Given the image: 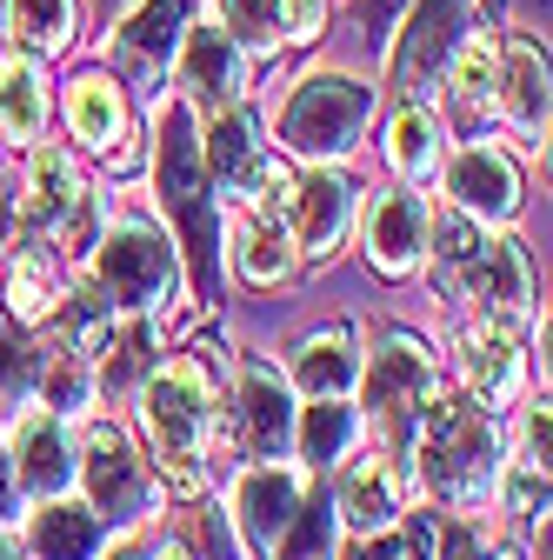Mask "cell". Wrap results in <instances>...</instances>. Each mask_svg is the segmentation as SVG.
Instances as JSON below:
<instances>
[{
    "label": "cell",
    "instance_id": "cell-1",
    "mask_svg": "<svg viewBox=\"0 0 553 560\" xmlns=\"http://www.w3.org/2000/svg\"><path fill=\"white\" fill-rule=\"evenodd\" d=\"M141 407V434L148 460L161 474L167 494L200 501L214 487V434H221V407H227V361H214V347H187V354L154 361V374L133 387Z\"/></svg>",
    "mask_w": 553,
    "mask_h": 560
},
{
    "label": "cell",
    "instance_id": "cell-2",
    "mask_svg": "<svg viewBox=\"0 0 553 560\" xmlns=\"http://www.w3.org/2000/svg\"><path fill=\"white\" fill-rule=\"evenodd\" d=\"M154 194L174 221V254H187L193 301L214 307L221 273H227V214H221V194L200 161V114L180 94L161 101V114H154Z\"/></svg>",
    "mask_w": 553,
    "mask_h": 560
},
{
    "label": "cell",
    "instance_id": "cell-3",
    "mask_svg": "<svg viewBox=\"0 0 553 560\" xmlns=\"http://www.w3.org/2000/svg\"><path fill=\"white\" fill-rule=\"evenodd\" d=\"M400 454H413V480L440 514H487L507 467V434H501V413H487L473 394L440 387L434 407L413 420Z\"/></svg>",
    "mask_w": 553,
    "mask_h": 560
},
{
    "label": "cell",
    "instance_id": "cell-4",
    "mask_svg": "<svg viewBox=\"0 0 553 560\" xmlns=\"http://www.w3.org/2000/svg\"><path fill=\"white\" fill-rule=\"evenodd\" d=\"M427 254H434V288L454 307L533 320V260L514 234H487L480 221H467L460 207H447L427 228Z\"/></svg>",
    "mask_w": 553,
    "mask_h": 560
},
{
    "label": "cell",
    "instance_id": "cell-5",
    "mask_svg": "<svg viewBox=\"0 0 553 560\" xmlns=\"http://www.w3.org/2000/svg\"><path fill=\"white\" fill-rule=\"evenodd\" d=\"M87 260H94L87 280L114 301V314H148L154 334L167 340L174 301H180V254H174V241L154 221H141V214H120V221L101 228Z\"/></svg>",
    "mask_w": 553,
    "mask_h": 560
},
{
    "label": "cell",
    "instance_id": "cell-6",
    "mask_svg": "<svg viewBox=\"0 0 553 560\" xmlns=\"http://www.w3.org/2000/svg\"><path fill=\"white\" fill-rule=\"evenodd\" d=\"M74 487L87 494V508L101 514V527H148L161 508H167V487L154 474V460L133 447V434L120 428V420H87V428L74 434Z\"/></svg>",
    "mask_w": 553,
    "mask_h": 560
},
{
    "label": "cell",
    "instance_id": "cell-7",
    "mask_svg": "<svg viewBox=\"0 0 553 560\" xmlns=\"http://www.w3.org/2000/svg\"><path fill=\"white\" fill-rule=\"evenodd\" d=\"M374 120V88L354 81V74H307L294 81V94L281 101V120H273V133H281V148L307 167H340L361 133Z\"/></svg>",
    "mask_w": 553,
    "mask_h": 560
},
{
    "label": "cell",
    "instance_id": "cell-8",
    "mask_svg": "<svg viewBox=\"0 0 553 560\" xmlns=\"http://www.w3.org/2000/svg\"><path fill=\"white\" fill-rule=\"evenodd\" d=\"M361 413L380 428V447H407L413 434V420H421L440 394V361H434V347L421 334H380L367 354H361Z\"/></svg>",
    "mask_w": 553,
    "mask_h": 560
},
{
    "label": "cell",
    "instance_id": "cell-9",
    "mask_svg": "<svg viewBox=\"0 0 553 560\" xmlns=\"http://www.w3.org/2000/svg\"><path fill=\"white\" fill-rule=\"evenodd\" d=\"M227 407H234V441L247 460H287L294 447V387L287 374L260 361V354H240L234 374H227Z\"/></svg>",
    "mask_w": 553,
    "mask_h": 560
},
{
    "label": "cell",
    "instance_id": "cell-10",
    "mask_svg": "<svg viewBox=\"0 0 553 560\" xmlns=\"http://www.w3.org/2000/svg\"><path fill=\"white\" fill-rule=\"evenodd\" d=\"M361 214V254L380 280H413L427 267V228H434V207L427 194L413 187H380L367 194V207H354Z\"/></svg>",
    "mask_w": 553,
    "mask_h": 560
},
{
    "label": "cell",
    "instance_id": "cell-11",
    "mask_svg": "<svg viewBox=\"0 0 553 560\" xmlns=\"http://www.w3.org/2000/svg\"><path fill=\"white\" fill-rule=\"evenodd\" d=\"M527 327L533 320H501V314H473L460 334V387L501 413L527 394Z\"/></svg>",
    "mask_w": 553,
    "mask_h": 560
},
{
    "label": "cell",
    "instance_id": "cell-12",
    "mask_svg": "<svg viewBox=\"0 0 553 560\" xmlns=\"http://www.w3.org/2000/svg\"><path fill=\"white\" fill-rule=\"evenodd\" d=\"M307 487H314V474L294 467V460H254V467L234 474V487H227V514H234V527H240V540H247L254 560L273 553V540H281L287 521L301 514Z\"/></svg>",
    "mask_w": 553,
    "mask_h": 560
},
{
    "label": "cell",
    "instance_id": "cell-13",
    "mask_svg": "<svg viewBox=\"0 0 553 560\" xmlns=\"http://www.w3.org/2000/svg\"><path fill=\"white\" fill-rule=\"evenodd\" d=\"M354 207H361V187L340 167H307L281 200V228L294 234V254L301 260H333L354 234Z\"/></svg>",
    "mask_w": 553,
    "mask_h": 560
},
{
    "label": "cell",
    "instance_id": "cell-14",
    "mask_svg": "<svg viewBox=\"0 0 553 560\" xmlns=\"http://www.w3.org/2000/svg\"><path fill=\"white\" fill-rule=\"evenodd\" d=\"M8 460H14V480H21V501H60L74 494V420H60L54 407L27 400L14 407V434H8Z\"/></svg>",
    "mask_w": 553,
    "mask_h": 560
},
{
    "label": "cell",
    "instance_id": "cell-15",
    "mask_svg": "<svg viewBox=\"0 0 553 560\" xmlns=\"http://www.w3.org/2000/svg\"><path fill=\"white\" fill-rule=\"evenodd\" d=\"M333 514H340V534L354 540H374L387 527H400L407 514V474H400V454L393 447H367V454H348L333 467Z\"/></svg>",
    "mask_w": 553,
    "mask_h": 560
},
{
    "label": "cell",
    "instance_id": "cell-16",
    "mask_svg": "<svg viewBox=\"0 0 553 560\" xmlns=\"http://www.w3.org/2000/svg\"><path fill=\"white\" fill-rule=\"evenodd\" d=\"M193 27L187 0H127L120 21L107 27V60L114 74H127L133 88H161L167 60L180 54V34Z\"/></svg>",
    "mask_w": 553,
    "mask_h": 560
},
{
    "label": "cell",
    "instance_id": "cell-17",
    "mask_svg": "<svg viewBox=\"0 0 553 560\" xmlns=\"http://www.w3.org/2000/svg\"><path fill=\"white\" fill-rule=\"evenodd\" d=\"M440 180H447V207H460L467 221L480 228H507L520 214V167L487 148V140H467L440 161Z\"/></svg>",
    "mask_w": 553,
    "mask_h": 560
},
{
    "label": "cell",
    "instance_id": "cell-18",
    "mask_svg": "<svg viewBox=\"0 0 553 560\" xmlns=\"http://www.w3.org/2000/svg\"><path fill=\"white\" fill-rule=\"evenodd\" d=\"M200 161H207V180H214L221 200H260L267 167H273L267 140H260V120L240 101L214 114V127H207V140H200Z\"/></svg>",
    "mask_w": 553,
    "mask_h": 560
},
{
    "label": "cell",
    "instance_id": "cell-19",
    "mask_svg": "<svg viewBox=\"0 0 553 560\" xmlns=\"http://www.w3.org/2000/svg\"><path fill=\"white\" fill-rule=\"evenodd\" d=\"M180 101L200 114H221V107H234L240 94H247V47L234 40V34H221V27H187L180 34Z\"/></svg>",
    "mask_w": 553,
    "mask_h": 560
},
{
    "label": "cell",
    "instance_id": "cell-20",
    "mask_svg": "<svg viewBox=\"0 0 553 560\" xmlns=\"http://www.w3.org/2000/svg\"><path fill=\"white\" fill-rule=\"evenodd\" d=\"M87 200V180L74 167V154H60V148H34L27 161V180H21V200H14V228L21 241H47L67 228V214Z\"/></svg>",
    "mask_w": 553,
    "mask_h": 560
},
{
    "label": "cell",
    "instance_id": "cell-21",
    "mask_svg": "<svg viewBox=\"0 0 553 560\" xmlns=\"http://www.w3.org/2000/svg\"><path fill=\"white\" fill-rule=\"evenodd\" d=\"M494 114L520 133V148H546V47L527 34L501 40V81H494Z\"/></svg>",
    "mask_w": 553,
    "mask_h": 560
},
{
    "label": "cell",
    "instance_id": "cell-22",
    "mask_svg": "<svg viewBox=\"0 0 553 560\" xmlns=\"http://www.w3.org/2000/svg\"><path fill=\"white\" fill-rule=\"evenodd\" d=\"M67 294V260L47 241H21L14 260H0V307L14 327H47Z\"/></svg>",
    "mask_w": 553,
    "mask_h": 560
},
{
    "label": "cell",
    "instance_id": "cell-23",
    "mask_svg": "<svg viewBox=\"0 0 553 560\" xmlns=\"http://www.w3.org/2000/svg\"><path fill=\"white\" fill-rule=\"evenodd\" d=\"M227 260L247 288H287L301 273V254H294V234L281 228V214H267V207H240L227 221Z\"/></svg>",
    "mask_w": 553,
    "mask_h": 560
},
{
    "label": "cell",
    "instance_id": "cell-24",
    "mask_svg": "<svg viewBox=\"0 0 553 560\" xmlns=\"http://www.w3.org/2000/svg\"><path fill=\"white\" fill-rule=\"evenodd\" d=\"M494 81H501V40L494 34H467L454 40L447 67H440V88H447V114L480 133V120H501L494 114Z\"/></svg>",
    "mask_w": 553,
    "mask_h": 560
},
{
    "label": "cell",
    "instance_id": "cell-25",
    "mask_svg": "<svg viewBox=\"0 0 553 560\" xmlns=\"http://www.w3.org/2000/svg\"><path fill=\"white\" fill-rule=\"evenodd\" d=\"M361 381V334L348 320H333L320 334H307L294 347V361H287V387L294 400H320V394H354Z\"/></svg>",
    "mask_w": 553,
    "mask_h": 560
},
{
    "label": "cell",
    "instance_id": "cell-26",
    "mask_svg": "<svg viewBox=\"0 0 553 560\" xmlns=\"http://www.w3.org/2000/svg\"><path fill=\"white\" fill-rule=\"evenodd\" d=\"M27 560H94L107 547V527L87 501L60 494V501H34L27 508V534H21Z\"/></svg>",
    "mask_w": 553,
    "mask_h": 560
},
{
    "label": "cell",
    "instance_id": "cell-27",
    "mask_svg": "<svg viewBox=\"0 0 553 560\" xmlns=\"http://www.w3.org/2000/svg\"><path fill=\"white\" fill-rule=\"evenodd\" d=\"M367 434V413L348 400V394H320L294 413V447H301V467L307 474H333Z\"/></svg>",
    "mask_w": 553,
    "mask_h": 560
},
{
    "label": "cell",
    "instance_id": "cell-28",
    "mask_svg": "<svg viewBox=\"0 0 553 560\" xmlns=\"http://www.w3.org/2000/svg\"><path fill=\"white\" fill-rule=\"evenodd\" d=\"M67 133H74L87 154L127 161V94H120L114 74H81L67 88Z\"/></svg>",
    "mask_w": 553,
    "mask_h": 560
},
{
    "label": "cell",
    "instance_id": "cell-29",
    "mask_svg": "<svg viewBox=\"0 0 553 560\" xmlns=\"http://www.w3.org/2000/svg\"><path fill=\"white\" fill-rule=\"evenodd\" d=\"M47 74L34 54H0V140L8 148H34V140L47 133Z\"/></svg>",
    "mask_w": 553,
    "mask_h": 560
},
{
    "label": "cell",
    "instance_id": "cell-30",
    "mask_svg": "<svg viewBox=\"0 0 553 560\" xmlns=\"http://www.w3.org/2000/svg\"><path fill=\"white\" fill-rule=\"evenodd\" d=\"M387 161H393L400 180H434V174H440V161H447V133H440L434 107L407 101V107L387 120Z\"/></svg>",
    "mask_w": 553,
    "mask_h": 560
},
{
    "label": "cell",
    "instance_id": "cell-31",
    "mask_svg": "<svg viewBox=\"0 0 553 560\" xmlns=\"http://www.w3.org/2000/svg\"><path fill=\"white\" fill-rule=\"evenodd\" d=\"M434 560H527L520 534L487 514H440L434 521Z\"/></svg>",
    "mask_w": 553,
    "mask_h": 560
},
{
    "label": "cell",
    "instance_id": "cell-32",
    "mask_svg": "<svg viewBox=\"0 0 553 560\" xmlns=\"http://www.w3.org/2000/svg\"><path fill=\"white\" fill-rule=\"evenodd\" d=\"M0 14H8V34L27 54H67L81 27V0H8Z\"/></svg>",
    "mask_w": 553,
    "mask_h": 560
},
{
    "label": "cell",
    "instance_id": "cell-33",
    "mask_svg": "<svg viewBox=\"0 0 553 560\" xmlns=\"http://www.w3.org/2000/svg\"><path fill=\"white\" fill-rule=\"evenodd\" d=\"M333 547H340V514H333V494H327V487H307L301 514L287 521V534L273 540V553H267V560H333Z\"/></svg>",
    "mask_w": 553,
    "mask_h": 560
},
{
    "label": "cell",
    "instance_id": "cell-34",
    "mask_svg": "<svg viewBox=\"0 0 553 560\" xmlns=\"http://www.w3.org/2000/svg\"><path fill=\"white\" fill-rule=\"evenodd\" d=\"M40 407H54L60 420H74V413H87V400H94V361L81 354V347H47V368H40V394H34Z\"/></svg>",
    "mask_w": 553,
    "mask_h": 560
},
{
    "label": "cell",
    "instance_id": "cell-35",
    "mask_svg": "<svg viewBox=\"0 0 553 560\" xmlns=\"http://www.w3.org/2000/svg\"><path fill=\"white\" fill-rule=\"evenodd\" d=\"M40 368H47V340L27 334H0V407H27L40 394Z\"/></svg>",
    "mask_w": 553,
    "mask_h": 560
},
{
    "label": "cell",
    "instance_id": "cell-36",
    "mask_svg": "<svg viewBox=\"0 0 553 560\" xmlns=\"http://www.w3.org/2000/svg\"><path fill=\"white\" fill-rule=\"evenodd\" d=\"M214 27L234 34L247 54L281 47V0H214Z\"/></svg>",
    "mask_w": 553,
    "mask_h": 560
},
{
    "label": "cell",
    "instance_id": "cell-37",
    "mask_svg": "<svg viewBox=\"0 0 553 560\" xmlns=\"http://www.w3.org/2000/svg\"><path fill=\"white\" fill-rule=\"evenodd\" d=\"M507 460H514V467H533V474H546V394H540V400H520V420H514Z\"/></svg>",
    "mask_w": 553,
    "mask_h": 560
},
{
    "label": "cell",
    "instance_id": "cell-38",
    "mask_svg": "<svg viewBox=\"0 0 553 560\" xmlns=\"http://www.w3.org/2000/svg\"><path fill=\"white\" fill-rule=\"evenodd\" d=\"M193 553H200V560H254L227 508H207V514H200V547H193Z\"/></svg>",
    "mask_w": 553,
    "mask_h": 560
},
{
    "label": "cell",
    "instance_id": "cell-39",
    "mask_svg": "<svg viewBox=\"0 0 553 560\" xmlns=\"http://www.w3.org/2000/svg\"><path fill=\"white\" fill-rule=\"evenodd\" d=\"M327 34V0H281V40L307 47Z\"/></svg>",
    "mask_w": 553,
    "mask_h": 560
},
{
    "label": "cell",
    "instance_id": "cell-40",
    "mask_svg": "<svg viewBox=\"0 0 553 560\" xmlns=\"http://www.w3.org/2000/svg\"><path fill=\"white\" fill-rule=\"evenodd\" d=\"M141 560H200L193 540L167 534V527H141Z\"/></svg>",
    "mask_w": 553,
    "mask_h": 560
},
{
    "label": "cell",
    "instance_id": "cell-41",
    "mask_svg": "<svg viewBox=\"0 0 553 560\" xmlns=\"http://www.w3.org/2000/svg\"><path fill=\"white\" fill-rule=\"evenodd\" d=\"M14 514H27V501H21V480H14V460H8V441H0V527H8Z\"/></svg>",
    "mask_w": 553,
    "mask_h": 560
},
{
    "label": "cell",
    "instance_id": "cell-42",
    "mask_svg": "<svg viewBox=\"0 0 553 560\" xmlns=\"http://www.w3.org/2000/svg\"><path fill=\"white\" fill-rule=\"evenodd\" d=\"M407 8H413V0H374V8H367V27H374V40H387V27H393Z\"/></svg>",
    "mask_w": 553,
    "mask_h": 560
},
{
    "label": "cell",
    "instance_id": "cell-43",
    "mask_svg": "<svg viewBox=\"0 0 553 560\" xmlns=\"http://www.w3.org/2000/svg\"><path fill=\"white\" fill-rule=\"evenodd\" d=\"M94 560H141V527H120V534H114V547H101Z\"/></svg>",
    "mask_w": 553,
    "mask_h": 560
},
{
    "label": "cell",
    "instance_id": "cell-44",
    "mask_svg": "<svg viewBox=\"0 0 553 560\" xmlns=\"http://www.w3.org/2000/svg\"><path fill=\"white\" fill-rule=\"evenodd\" d=\"M0 560H27V547H21V540H14L8 527H0Z\"/></svg>",
    "mask_w": 553,
    "mask_h": 560
},
{
    "label": "cell",
    "instance_id": "cell-45",
    "mask_svg": "<svg viewBox=\"0 0 553 560\" xmlns=\"http://www.w3.org/2000/svg\"><path fill=\"white\" fill-rule=\"evenodd\" d=\"M0 260H8V228H0Z\"/></svg>",
    "mask_w": 553,
    "mask_h": 560
},
{
    "label": "cell",
    "instance_id": "cell-46",
    "mask_svg": "<svg viewBox=\"0 0 553 560\" xmlns=\"http://www.w3.org/2000/svg\"><path fill=\"white\" fill-rule=\"evenodd\" d=\"M8 327H14V320H8V307H0V334H8Z\"/></svg>",
    "mask_w": 553,
    "mask_h": 560
},
{
    "label": "cell",
    "instance_id": "cell-47",
    "mask_svg": "<svg viewBox=\"0 0 553 560\" xmlns=\"http://www.w3.org/2000/svg\"><path fill=\"white\" fill-rule=\"evenodd\" d=\"M107 8H127V0H107Z\"/></svg>",
    "mask_w": 553,
    "mask_h": 560
}]
</instances>
